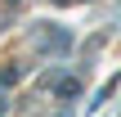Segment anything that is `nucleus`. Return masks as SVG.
Here are the masks:
<instances>
[{
	"label": "nucleus",
	"instance_id": "f257e3e1",
	"mask_svg": "<svg viewBox=\"0 0 121 117\" xmlns=\"http://www.w3.org/2000/svg\"><path fill=\"white\" fill-rule=\"evenodd\" d=\"M76 90H81L76 77H63V81H58V95H76Z\"/></svg>",
	"mask_w": 121,
	"mask_h": 117
}]
</instances>
